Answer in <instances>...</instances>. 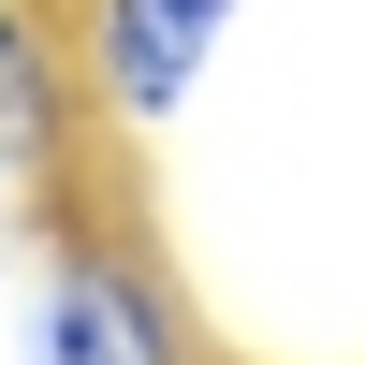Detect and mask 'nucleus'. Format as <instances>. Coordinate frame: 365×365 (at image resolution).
Wrapping results in <instances>:
<instances>
[{
	"label": "nucleus",
	"instance_id": "nucleus-1",
	"mask_svg": "<svg viewBox=\"0 0 365 365\" xmlns=\"http://www.w3.org/2000/svg\"><path fill=\"white\" fill-rule=\"evenodd\" d=\"M15 365H205V336L117 220H44L15 278Z\"/></svg>",
	"mask_w": 365,
	"mask_h": 365
},
{
	"label": "nucleus",
	"instance_id": "nucleus-2",
	"mask_svg": "<svg viewBox=\"0 0 365 365\" xmlns=\"http://www.w3.org/2000/svg\"><path fill=\"white\" fill-rule=\"evenodd\" d=\"M249 29V0H88L73 44H88V103H103V132H175V117L205 103V73H220V44Z\"/></svg>",
	"mask_w": 365,
	"mask_h": 365
},
{
	"label": "nucleus",
	"instance_id": "nucleus-3",
	"mask_svg": "<svg viewBox=\"0 0 365 365\" xmlns=\"http://www.w3.org/2000/svg\"><path fill=\"white\" fill-rule=\"evenodd\" d=\"M88 44L58 29V0H0V190L15 205H58L88 161Z\"/></svg>",
	"mask_w": 365,
	"mask_h": 365
}]
</instances>
